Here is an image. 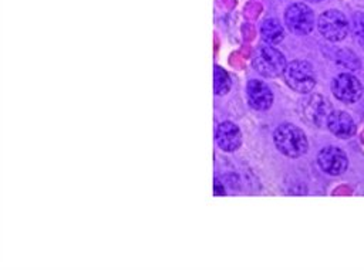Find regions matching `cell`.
Here are the masks:
<instances>
[{"label":"cell","instance_id":"5b68a950","mask_svg":"<svg viewBox=\"0 0 364 271\" xmlns=\"http://www.w3.org/2000/svg\"><path fill=\"white\" fill-rule=\"evenodd\" d=\"M284 23L291 33L306 35L314 27V14L307 4L293 3L284 11Z\"/></svg>","mask_w":364,"mask_h":271},{"label":"cell","instance_id":"3957f363","mask_svg":"<svg viewBox=\"0 0 364 271\" xmlns=\"http://www.w3.org/2000/svg\"><path fill=\"white\" fill-rule=\"evenodd\" d=\"M284 82L299 94H309L316 85L314 68L310 62L294 60L289 62L283 72Z\"/></svg>","mask_w":364,"mask_h":271},{"label":"cell","instance_id":"8fae6325","mask_svg":"<svg viewBox=\"0 0 364 271\" xmlns=\"http://www.w3.org/2000/svg\"><path fill=\"white\" fill-rule=\"evenodd\" d=\"M326 125L333 135L341 139L351 138L355 133V123L353 118L344 111H331Z\"/></svg>","mask_w":364,"mask_h":271},{"label":"cell","instance_id":"5bb4252c","mask_svg":"<svg viewBox=\"0 0 364 271\" xmlns=\"http://www.w3.org/2000/svg\"><path fill=\"white\" fill-rule=\"evenodd\" d=\"M353 34L364 48V13H355L353 16Z\"/></svg>","mask_w":364,"mask_h":271},{"label":"cell","instance_id":"7a4b0ae2","mask_svg":"<svg viewBox=\"0 0 364 271\" xmlns=\"http://www.w3.org/2000/svg\"><path fill=\"white\" fill-rule=\"evenodd\" d=\"M252 64L253 68L266 78L279 77L284 72V68L287 65L283 52L267 43L256 47L252 57Z\"/></svg>","mask_w":364,"mask_h":271},{"label":"cell","instance_id":"8992f818","mask_svg":"<svg viewBox=\"0 0 364 271\" xmlns=\"http://www.w3.org/2000/svg\"><path fill=\"white\" fill-rule=\"evenodd\" d=\"M331 91L338 101L353 104L361 98L363 84L353 74L341 72L331 81Z\"/></svg>","mask_w":364,"mask_h":271},{"label":"cell","instance_id":"9a60e30c","mask_svg":"<svg viewBox=\"0 0 364 271\" xmlns=\"http://www.w3.org/2000/svg\"><path fill=\"white\" fill-rule=\"evenodd\" d=\"M307 1H310V3H318V1H321V0H307Z\"/></svg>","mask_w":364,"mask_h":271},{"label":"cell","instance_id":"52a82bcc","mask_svg":"<svg viewBox=\"0 0 364 271\" xmlns=\"http://www.w3.org/2000/svg\"><path fill=\"white\" fill-rule=\"evenodd\" d=\"M317 163L320 169L330 176H338L348 167L347 155L337 146L323 148L317 155Z\"/></svg>","mask_w":364,"mask_h":271},{"label":"cell","instance_id":"9c48e42d","mask_svg":"<svg viewBox=\"0 0 364 271\" xmlns=\"http://www.w3.org/2000/svg\"><path fill=\"white\" fill-rule=\"evenodd\" d=\"M246 96L249 105L257 111H266L273 104V94L262 79H250L246 84Z\"/></svg>","mask_w":364,"mask_h":271},{"label":"cell","instance_id":"30bf717a","mask_svg":"<svg viewBox=\"0 0 364 271\" xmlns=\"http://www.w3.org/2000/svg\"><path fill=\"white\" fill-rule=\"evenodd\" d=\"M216 143L223 152H235L242 145V132L230 121H225L216 128Z\"/></svg>","mask_w":364,"mask_h":271},{"label":"cell","instance_id":"277c9868","mask_svg":"<svg viewBox=\"0 0 364 271\" xmlns=\"http://www.w3.org/2000/svg\"><path fill=\"white\" fill-rule=\"evenodd\" d=\"M317 28L328 41H341L348 34L350 26L346 16L338 10H327L318 16Z\"/></svg>","mask_w":364,"mask_h":271},{"label":"cell","instance_id":"ba28073f","mask_svg":"<svg viewBox=\"0 0 364 271\" xmlns=\"http://www.w3.org/2000/svg\"><path fill=\"white\" fill-rule=\"evenodd\" d=\"M301 114L306 122L314 126H321L323 123H327V118L331 114V105L324 96L314 94L303 101Z\"/></svg>","mask_w":364,"mask_h":271},{"label":"cell","instance_id":"7c38bea8","mask_svg":"<svg viewBox=\"0 0 364 271\" xmlns=\"http://www.w3.org/2000/svg\"><path fill=\"white\" fill-rule=\"evenodd\" d=\"M260 35L264 43L274 45L284 38V28L277 18L269 17L260 26Z\"/></svg>","mask_w":364,"mask_h":271},{"label":"cell","instance_id":"6da1fadb","mask_svg":"<svg viewBox=\"0 0 364 271\" xmlns=\"http://www.w3.org/2000/svg\"><path fill=\"white\" fill-rule=\"evenodd\" d=\"M273 142L277 150L287 157H299L309 149L306 133L293 123H282L273 132Z\"/></svg>","mask_w":364,"mask_h":271},{"label":"cell","instance_id":"4fadbf2b","mask_svg":"<svg viewBox=\"0 0 364 271\" xmlns=\"http://www.w3.org/2000/svg\"><path fill=\"white\" fill-rule=\"evenodd\" d=\"M230 77L222 67H215V94L225 95L230 91Z\"/></svg>","mask_w":364,"mask_h":271}]
</instances>
